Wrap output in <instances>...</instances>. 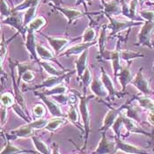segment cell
I'll list each match as a JSON object with an SVG mask.
<instances>
[{
  "label": "cell",
  "mask_w": 154,
  "mask_h": 154,
  "mask_svg": "<svg viewBox=\"0 0 154 154\" xmlns=\"http://www.w3.org/2000/svg\"><path fill=\"white\" fill-rule=\"evenodd\" d=\"M95 38V31L92 27L85 29L83 35V42H93Z\"/></svg>",
  "instance_id": "obj_42"
},
{
  "label": "cell",
  "mask_w": 154,
  "mask_h": 154,
  "mask_svg": "<svg viewBox=\"0 0 154 154\" xmlns=\"http://www.w3.org/2000/svg\"><path fill=\"white\" fill-rule=\"evenodd\" d=\"M104 11L106 15H117L121 12L119 0H112L110 2L104 3Z\"/></svg>",
  "instance_id": "obj_25"
},
{
  "label": "cell",
  "mask_w": 154,
  "mask_h": 154,
  "mask_svg": "<svg viewBox=\"0 0 154 154\" xmlns=\"http://www.w3.org/2000/svg\"><path fill=\"white\" fill-rule=\"evenodd\" d=\"M48 120L47 119H38L36 121H34V122H29V126L34 129V130H39V129H42V128H45L46 125L48 124Z\"/></svg>",
  "instance_id": "obj_41"
},
{
  "label": "cell",
  "mask_w": 154,
  "mask_h": 154,
  "mask_svg": "<svg viewBox=\"0 0 154 154\" xmlns=\"http://www.w3.org/2000/svg\"><path fill=\"white\" fill-rule=\"evenodd\" d=\"M153 65H154V63H153Z\"/></svg>",
  "instance_id": "obj_57"
},
{
  "label": "cell",
  "mask_w": 154,
  "mask_h": 154,
  "mask_svg": "<svg viewBox=\"0 0 154 154\" xmlns=\"http://www.w3.org/2000/svg\"><path fill=\"white\" fill-rule=\"evenodd\" d=\"M118 77L120 83H121L122 87V91H123L125 89L126 85L129 83H131V81H132V79H133L132 74H131L129 67L128 66H122L121 70L119 71Z\"/></svg>",
  "instance_id": "obj_20"
},
{
  "label": "cell",
  "mask_w": 154,
  "mask_h": 154,
  "mask_svg": "<svg viewBox=\"0 0 154 154\" xmlns=\"http://www.w3.org/2000/svg\"><path fill=\"white\" fill-rule=\"evenodd\" d=\"M1 14L2 16L8 17L12 14V10L9 8L5 0H1Z\"/></svg>",
  "instance_id": "obj_45"
},
{
  "label": "cell",
  "mask_w": 154,
  "mask_h": 154,
  "mask_svg": "<svg viewBox=\"0 0 154 154\" xmlns=\"http://www.w3.org/2000/svg\"><path fill=\"white\" fill-rule=\"evenodd\" d=\"M107 17L110 20V28L112 29V33H111L112 35L117 34L119 32H122L127 28L136 26H140L143 24L142 21H137V22H135L133 20H131V21H122V20H118L112 18L110 15H107Z\"/></svg>",
  "instance_id": "obj_4"
},
{
  "label": "cell",
  "mask_w": 154,
  "mask_h": 154,
  "mask_svg": "<svg viewBox=\"0 0 154 154\" xmlns=\"http://www.w3.org/2000/svg\"><path fill=\"white\" fill-rule=\"evenodd\" d=\"M138 0H131L130 3V6L128 8V17L131 19L132 20L135 19L136 17V13H137V6L138 5Z\"/></svg>",
  "instance_id": "obj_43"
},
{
  "label": "cell",
  "mask_w": 154,
  "mask_h": 154,
  "mask_svg": "<svg viewBox=\"0 0 154 154\" xmlns=\"http://www.w3.org/2000/svg\"><path fill=\"white\" fill-rule=\"evenodd\" d=\"M96 44L95 42H82L79 44H77L73 47L68 48L66 51L62 53L60 56L61 57H70V56H78L79 54H82L86 49H88L90 47L94 46Z\"/></svg>",
  "instance_id": "obj_11"
},
{
  "label": "cell",
  "mask_w": 154,
  "mask_h": 154,
  "mask_svg": "<svg viewBox=\"0 0 154 154\" xmlns=\"http://www.w3.org/2000/svg\"><path fill=\"white\" fill-rule=\"evenodd\" d=\"M39 4V0H24L23 2L18 5H16L15 7H13L12 9V12H18L23 10H27L29 8H31L32 6L36 5Z\"/></svg>",
  "instance_id": "obj_31"
},
{
  "label": "cell",
  "mask_w": 154,
  "mask_h": 154,
  "mask_svg": "<svg viewBox=\"0 0 154 154\" xmlns=\"http://www.w3.org/2000/svg\"><path fill=\"white\" fill-rule=\"evenodd\" d=\"M31 138H32V141L35 146V149L39 152H41L42 154H52L50 152V150L47 146V144L43 141H42L39 137H37L35 136H33Z\"/></svg>",
  "instance_id": "obj_27"
},
{
  "label": "cell",
  "mask_w": 154,
  "mask_h": 154,
  "mask_svg": "<svg viewBox=\"0 0 154 154\" xmlns=\"http://www.w3.org/2000/svg\"><path fill=\"white\" fill-rule=\"evenodd\" d=\"M143 69H140L137 71V75L133 78L132 81L131 83L137 87L138 91H140L143 94L149 95L152 94V90L150 88V85L148 80L144 78L143 73Z\"/></svg>",
  "instance_id": "obj_5"
},
{
  "label": "cell",
  "mask_w": 154,
  "mask_h": 154,
  "mask_svg": "<svg viewBox=\"0 0 154 154\" xmlns=\"http://www.w3.org/2000/svg\"><path fill=\"white\" fill-rule=\"evenodd\" d=\"M154 32V21H145L143 25L142 28L137 36V45L139 46H147V47L153 48L154 46L152 44L151 38Z\"/></svg>",
  "instance_id": "obj_2"
},
{
  "label": "cell",
  "mask_w": 154,
  "mask_h": 154,
  "mask_svg": "<svg viewBox=\"0 0 154 154\" xmlns=\"http://www.w3.org/2000/svg\"><path fill=\"white\" fill-rule=\"evenodd\" d=\"M12 136L16 137H32L34 136V129H32L29 124L23 125L16 130L11 131Z\"/></svg>",
  "instance_id": "obj_22"
},
{
  "label": "cell",
  "mask_w": 154,
  "mask_h": 154,
  "mask_svg": "<svg viewBox=\"0 0 154 154\" xmlns=\"http://www.w3.org/2000/svg\"><path fill=\"white\" fill-rule=\"evenodd\" d=\"M81 80H82L84 86V94H85L87 87L89 86V85H91L92 81H93L92 73H91V70L89 68H86V70L85 71L84 74L81 77Z\"/></svg>",
  "instance_id": "obj_37"
},
{
  "label": "cell",
  "mask_w": 154,
  "mask_h": 154,
  "mask_svg": "<svg viewBox=\"0 0 154 154\" xmlns=\"http://www.w3.org/2000/svg\"><path fill=\"white\" fill-rule=\"evenodd\" d=\"M14 99L15 98H13L12 94L9 93H5L1 96V104L2 106L5 107H12L14 103Z\"/></svg>",
  "instance_id": "obj_39"
},
{
  "label": "cell",
  "mask_w": 154,
  "mask_h": 154,
  "mask_svg": "<svg viewBox=\"0 0 154 154\" xmlns=\"http://www.w3.org/2000/svg\"><path fill=\"white\" fill-rule=\"evenodd\" d=\"M117 152L116 150V143L115 142L108 141L106 137V132L101 133V138L99 143L96 150L93 152V154H109L116 153Z\"/></svg>",
  "instance_id": "obj_3"
},
{
  "label": "cell",
  "mask_w": 154,
  "mask_h": 154,
  "mask_svg": "<svg viewBox=\"0 0 154 154\" xmlns=\"http://www.w3.org/2000/svg\"><path fill=\"white\" fill-rule=\"evenodd\" d=\"M52 154H60L59 152V150H58V147H57V145L56 144L55 145V147H54V150H53V152Z\"/></svg>",
  "instance_id": "obj_51"
},
{
  "label": "cell",
  "mask_w": 154,
  "mask_h": 154,
  "mask_svg": "<svg viewBox=\"0 0 154 154\" xmlns=\"http://www.w3.org/2000/svg\"><path fill=\"white\" fill-rule=\"evenodd\" d=\"M17 70H18V82L17 83L19 85L24 73L28 71L35 70V67L34 64H31V63H18Z\"/></svg>",
  "instance_id": "obj_33"
},
{
  "label": "cell",
  "mask_w": 154,
  "mask_h": 154,
  "mask_svg": "<svg viewBox=\"0 0 154 154\" xmlns=\"http://www.w3.org/2000/svg\"><path fill=\"white\" fill-rule=\"evenodd\" d=\"M37 6H38V5L32 6L31 8L27 9V10H26V13H25V15H24L23 23H24V26H25L26 28V26H28V24L30 23L33 20H35L34 18H35V16Z\"/></svg>",
  "instance_id": "obj_34"
},
{
  "label": "cell",
  "mask_w": 154,
  "mask_h": 154,
  "mask_svg": "<svg viewBox=\"0 0 154 154\" xmlns=\"http://www.w3.org/2000/svg\"><path fill=\"white\" fill-rule=\"evenodd\" d=\"M7 116V107L2 106L1 107V126L3 127L5 124V122L6 121Z\"/></svg>",
  "instance_id": "obj_49"
},
{
  "label": "cell",
  "mask_w": 154,
  "mask_h": 154,
  "mask_svg": "<svg viewBox=\"0 0 154 154\" xmlns=\"http://www.w3.org/2000/svg\"><path fill=\"white\" fill-rule=\"evenodd\" d=\"M37 96L40 97V99L43 101V103L46 105V107L48 109V111L50 112V114L55 116V117H65V115L63 113L61 107H59L58 104H57L55 101L51 100L50 99H48V96L45 95L43 93H35Z\"/></svg>",
  "instance_id": "obj_6"
},
{
  "label": "cell",
  "mask_w": 154,
  "mask_h": 154,
  "mask_svg": "<svg viewBox=\"0 0 154 154\" xmlns=\"http://www.w3.org/2000/svg\"><path fill=\"white\" fill-rule=\"evenodd\" d=\"M148 121L154 124V112H150L148 115Z\"/></svg>",
  "instance_id": "obj_50"
},
{
  "label": "cell",
  "mask_w": 154,
  "mask_h": 154,
  "mask_svg": "<svg viewBox=\"0 0 154 154\" xmlns=\"http://www.w3.org/2000/svg\"><path fill=\"white\" fill-rule=\"evenodd\" d=\"M120 117H121V121H122V125H124L128 131H130L131 133H139V134H143L146 136H150L148 132L139 128L131 118L127 117L126 116L122 115V113L120 114Z\"/></svg>",
  "instance_id": "obj_12"
},
{
  "label": "cell",
  "mask_w": 154,
  "mask_h": 154,
  "mask_svg": "<svg viewBox=\"0 0 154 154\" xmlns=\"http://www.w3.org/2000/svg\"><path fill=\"white\" fill-rule=\"evenodd\" d=\"M109 154H115V153H109Z\"/></svg>",
  "instance_id": "obj_56"
},
{
  "label": "cell",
  "mask_w": 154,
  "mask_h": 154,
  "mask_svg": "<svg viewBox=\"0 0 154 154\" xmlns=\"http://www.w3.org/2000/svg\"><path fill=\"white\" fill-rule=\"evenodd\" d=\"M39 64L42 65V67L47 71L48 73L51 76H62L64 74L65 71H59L57 68H55L53 65H51L50 63H48L47 62H39Z\"/></svg>",
  "instance_id": "obj_32"
},
{
  "label": "cell",
  "mask_w": 154,
  "mask_h": 154,
  "mask_svg": "<svg viewBox=\"0 0 154 154\" xmlns=\"http://www.w3.org/2000/svg\"><path fill=\"white\" fill-rule=\"evenodd\" d=\"M139 14L145 21H151V22L154 21V12L152 11L143 10V11H140Z\"/></svg>",
  "instance_id": "obj_44"
},
{
  "label": "cell",
  "mask_w": 154,
  "mask_h": 154,
  "mask_svg": "<svg viewBox=\"0 0 154 154\" xmlns=\"http://www.w3.org/2000/svg\"><path fill=\"white\" fill-rule=\"evenodd\" d=\"M12 83H13V91H14V98H15V100L18 104H20L24 110L28 114L27 112V108L26 106V101H25V99H24L23 94H21V92L20 91L19 89V86H18V83L15 81V78H14V75H13V72L12 74Z\"/></svg>",
  "instance_id": "obj_24"
},
{
  "label": "cell",
  "mask_w": 154,
  "mask_h": 154,
  "mask_svg": "<svg viewBox=\"0 0 154 154\" xmlns=\"http://www.w3.org/2000/svg\"><path fill=\"white\" fill-rule=\"evenodd\" d=\"M12 107V108H13V110H14V112H15L20 118L23 119L24 121H26L27 123L31 122V118H30V116H28V114L24 110L23 108H22V107H21L20 104H18L17 102H14Z\"/></svg>",
  "instance_id": "obj_35"
},
{
  "label": "cell",
  "mask_w": 154,
  "mask_h": 154,
  "mask_svg": "<svg viewBox=\"0 0 154 154\" xmlns=\"http://www.w3.org/2000/svg\"><path fill=\"white\" fill-rule=\"evenodd\" d=\"M2 24H6L9 26H12L14 28H16L22 35H25V33L26 31V28L24 26L23 21L21 20L20 17L17 12H12V14L8 17H6L3 21Z\"/></svg>",
  "instance_id": "obj_9"
},
{
  "label": "cell",
  "mask_w": 154,
  "mask_h": 154,
  "mask_svg": "<svg viewBox=\"0 0 154 154\" xmlns=\"http://www.w3.org/2000/svg\"><path fill=\"white\" fill-rule=\"evenodd\" d=\"M137 100L138 101L140 107L149 110L150 112H154V101L152 99L146 96H139L137 98Z\"/></svg>",
  "instance_id": "obj_30"
},
{
  "label": "cell",
  "mask_w": 154,
  "mask_h": 154,
  "mask_svg": "<svg viewBox=\"0 0 154 154\" xmlns=\"http://www.w3.org/2000/svg\"><path fill=\"white\" fill-rule=\"evenodd\" d=\"M116 150L117 151H122L125 153L130 154H151L147 152L146 151L143 150L141 148L135 146L133 144L128 143L122 141L120 138L116 137Z\"/></svg>",
  "instance_id": "obj_8"
},
{
  "label": "cell",
  "mask_w": 154,
  "mask_h": 154,
  "mask_svg": "<svg viewBox=\"0 0 154 154\" xmlns=\"http://www.w3.org/2000/svg\"><path fill=\"white\" fill-rule=\"evenodd\" d=\"M67 118L68 120L71 122L72 123H74L75 125L78 124V121H79V116H78V112H77V108L73 104H71V107L68 111L67 114Z\"/></svg>",
  "instance_id": "obj_40"
},
{
  "label": "cell",
  "mask_w": 154,
  "mask_h": 154,
  "mask_svg": "<svg viewBox=\"0 0 154 154\" xmlns=\"http://www.w3.org/2000/svg\"><path fill=\"white\" fill-rule=\"evenodd\" d=\"M83 154H86V153H85V152H83Z\"/></svg>",
  "instance_id": "obj_55"
},
{
  "label": "cell",
  "mask_w": 154,
  "mask_h": 154,
  "mask_svg": "<svg viewBox=\"0 0 154 154\" xmlns=\"http://www.w3.org/2000/svg\"><path fill=\"white\" fill-rule=\"evenodd\" d=\"M6 51H7V47H6V43H5L4 42V36L2 35L1 38V51H0V56H1V63H3L4 57L6 55Z\"/></svg>",
  "instance_id": "obj_48"
},
{
  "label": "cell",
  "mask_w": 154,
  "mask_h": 154,
  "mask_svg": "<svg viewBox=\"0 0 154 154\" xmlns=\"http://www.w3.org/2000/svg\"><path fill=\"white\" fill-rule=\"evenodd\" d=\"M148 5H153L154 6V3H151V2H149V3H147Z\"/></svg>",
  "instance_id": "obj_53"
},
{
  "label": "cell",
  "mask_w": 154,
  "mask_h": 154,
  "mask_svg": "<svg viewBox=\"0 0 154 154\" xmlns=\"http://www.w3.org/2000/svg\"><path fill=\"white\" fill-rule=\"evenodd\" d=\"M138 57H143V55L137 52H132L130 50H124L121 51V58H122L125 61H130L132 59H136Z\"/></svg>",
  "instance_id": "obj_38"
},
{
  "label": "cell",
  "mask_w": 154,
  "mask_h": 154,
  "mask_svg": "<svg viewBox=\"0 0 154 154\" xmlns=\"http://www.w3.org/2000/svg\"><path fill=\"white\" fill-rule=\"evenodd\" d=\"M21 79L25 82H26V83H29V82H31V81H33L35 79V75L31 71H26L23 74Z\"/></svg>",
  "instance_id": "obj_47"
},
{
  "label": "cell",
  "mask_w": 154,
  "mask_h": 154,
  "mask_svg": "<svg viewBox=\"0 0 154 154\" xmlns=\"http://www.w3.org/2000/svg\"><path fill=\"white\" fill-rule=\"evenodd\" d=\"M89 100V97L85 96L84 94L83 96L79 97V113L82 118V122L84 124V130H85V144H84L83 150L85 151L86 149V145L88 143V137H89V133L91 131L90 129V111L87 106Z\"/></svg>",
  "instance_id": "obj_1"
},
{
  "label": "cell",
  "mask_w": 154,
  "mask_h": 154,
  "mask_svg": "<svg viewBox=\"0 0 154 154\" xmlns=\"http://www.w3.org/2000/svg\"><path fill=\"white\" fill-rule=\"evenodd\" d=\"M91 90L92 92L97 97L100 98V99H104L106 98L108 94L107 90L105 88V86L103 85V84L101 82V80H100L98 78H93V81L91 83Z\"/></svg>",
  "instance_id": "obj_14"
},
{
  "label": "cell",
  "mask_w": 154,
  "mask_h": 154,
  "mask_svg": "<svg viewBox=\"0 0 154 154\" xmlns=\"http://www.w3.org/2000/svg\"><path fill=\"white\" fill-rule=\"evenodd\" d=\"M43 36L47 39L48 43L50 44V46L54 49L55 53L57 55H58L61 50L65 47L70 42L66 39H62V38H54L51 36H48L46 35H43Z\"/></svg>",
  "instance_id": "obj_16"
},
{
  "label": "cell",
  "mask_w": 154,
  "mask_h": 154,
  "mask_svg": "<svg viewBox=\"0 0 154 154\" xmlns=\"http://www.w3.org/2000/svg\"><path fill=\"white\" fill-rule=\"evenodd\" d=\"M45 23H46V20L43 17H37L28 24V26H26V31L35 33V31L40 30V28L42 27L45 25Z\"/></svg>",
  "instance_id": "obj_26"
},
{
  "label": "cell",
  "mask_w": 154,
  "mask_h": 154,
  "mask_svg": "<svg viewBox=\"0 0 154 154\" xmlns=\"http://www.w3.org/2000/svg\"><path fill=\"white\" fill-rule=\"evenodd\" d=\"M77 71H72L71 72L69 73H64L62 76H51L49 78H48L47 79H45L42 83L40 85H37L35 88H42V87H47V88H50V87H55L57 85H59L62 84V82L64 81V79H66L67 78H70L71 75Z\"/></svg>",
  "instance_id": "obj_10"
},
{
  "label": "cell",
  "mask_w": 154,
  "mask_h": 154,
  "mask_svg": "<svg viewBox=\"0 0 154 154\" xmlns=\"http://www.w3.org/2000/svg\"><path fill=\"white\" fill-rule=\"evenodd\" d=\"M120 110L119 109H115V108H111L107 113L106 116L104 117L103 120V124L102 127L100 128V131L102 132H106V131L114 125L115 122L116 121V119L120 115Z\"/></svg>",
  "instance_id": "obj_13"
},
{
  "label": "cell",
  "mask_w": 154,
  "mask_h": 154,
  "mask_svg": "<svg viewBox=\"0 0 154 154\" xmlns=\"http://www.w3.org/2000/svg\"><path fill=\"white\" fill-rule=\"evenodd\" d=\"M106 31H107V28H106V26H102V29H101V32H100V37H99V39H98L99 52H100V55L101 57H103L104 52L106 51V41H107Z\"/></svg>",
  "instance_id": "obj_29"
},
{
  "label": "cell",
  "mask_w": 154,
  "mask_h": 154,
  "mask_svg": "<svg viewBox=\"0 0 154 154\" xmlns=\"http://www.w3.org/2000/svg\"><path fill=\"white\" fill-rule=\"evenodd\" d=\"M33 112H34V115L35 116L42 117L45 115V108L42 105L37 104V105H35V107L33 108Z\"/></svg>",
  "instance_id": "obj_46"
},
{
  "label": "cell",
  "mask_w": 154,
  "mask_h": 154,
  "mask_svg": "<svg viewBox=\"0 0 154 154\" xmlns=\"http://www.w3.org/2000/svg\"><path fill=\"white\" fill-rule=\"evenodd\" d=\"M143 1H144V0H138V2L140 3V5H142L143 2Z\"/></svg>",
  "instance_id": "obj_54"
},
{
  "label": "cell",
  "mask_w": 154,
  "mask_h": 154,
  "mask_svg": "<svg viewBox=\"0 0 154 154\" xmlns=\"http://www.w3.org/2000/svg\"><path fill=\"white\" fill-rule=\"evenodd\" d=\"M52 3H54L57 6H58V5H59V3H60V0H50Z\"/></svg>",
  "instance_id": "obj_52"
},
{
  "label": "cell",
  "mask_w": 154,
  "mask_h": 154,
  "mask_svg": "<svg viewBox=\"0 0 154 154\" xmlns=\"http://www.w3.org/2000/svg\"><path fill=\"white\" fill-rule=\"evenodd\" d=\"M67 91V86H65L64 85H57L53 88H51L50 90H45L43 92V94L47 96H51V95H60L64 94Z\"/></svg>",
  "instance_id": "obj_36"
},
{
  "label": "cell",
  "mask_w": 154,
  "mask_h": 154,
  "mask_svg": "<svg viewBox=\"0 0 154 154\" xmlns=\"http://www.w3.org/2000/svg\"><path fill=\"white\" fill-rule=\"evenodd\" d=\"M36 52H37V55L39 56L40 58H42V59L43 60H51V61H54V62H56L57 63H58L60 66H62L59 63V62L56 59L54 54H53L49 49H48L47 48L43 47V46L41 45V44H37V45H36ZM62 67H63V66H62Z\"/></svg>",
  "instance_id": "obj_21"
},
{
  "label": "cell",
  "mask_w": 154,
  "mask_h": 154,
  "mask_svg": "<svg viewBox=\"0 0 154 154\" xmlns=\"http://www.w3.org/2000/svg\"><path fill=\"white\" fill-rule=\"evenodd\" d=\"M103 59L111 60L112 61V65H113V70H114V75L115 78L116 79L118 77L119 71L121 70V63H120V59H121V50L120 49H116L114 51H108L106 50L104 52V55L102 57Z\"/></svg>",
  "instance_id": "obj_7"
},
{
  "label": "cell",
  "mask_w": 154,
  "mask_h": 154,
  "mask_svg": "<svg viewBox=\"0 0 154 154\" xmlns=\"http://www.w3.org/2000/svg\"><path fill=\"white\" fill-rule=\"evenodd\" d=\"M87 58H88V49H86L80 56L79 57L78 60L76 61V72L78 74V78L82 77L85 71L87 68Z\"/></svg>",
  "instance_id": "obj_17"
},
{
  "label": "cell",
  "mask_w": 154,
  "mask_h": 154,
  "mask_svg": "<svg viewBox=\"0 0 154 154\" xmlns=\"http://www.w3.org/2000/svg\"><path fill=\"white\" fill-rule=\"evenodd\" d=\"M57 9L62 12L68 20V22L71 23L74 20H77L80 17H82L85 15V13L76 10V9H71V8H66V7H60L57 6Z\"/></svg>",
  "instance_id": "obj_19"
},
{
  "label": "cell",
  "mask_w": 154,
  "mask_h": 154,
  "mask_svg": "<svg viewBox=\"0 0 154 154\" xmlns=\"http://www.w3.org/2000/svg\"><path fill=\"white\" fill-rule=\"evenodd\" d=\"M36 45L37 44L35 43V33L27 31V36H26V43H25L26 48L27 49V51L30 53V55L32 56V57L34 59L37 61V62H40L38 57H37L38 55H37V52H36Z\"/></svg>",
  "instance_id": "obj_15"
},
{
  "label": "cell",
  "mask_w": 154,
  "mask_h": 154,
  "mask_svg": "<svg viewBox=\"0 0 154 154\" xmlns=\"http://www.w3.org/2000/svg\"><path fill=\"white\" fill-rule=\"evenodd\" d=\"M24 153H35L34 151L31 150H26L24 148H20L15 145H13L12 143L10 142L9 139L6 140V145L5 148L2 150L1 154H24Z\"/></svg>",
  "instance_id": "obj_18"
},
{
  "label": "cell",
  "mask_w": 154,
  "mask_h": 154,
  "mask_svg": "<svg viewBox=\"0 0 154 154\" xmlns=\"http://www.w3.org/2000/svg\"><path fill=\"white\" fill-rule=\"evenodd\" d=\"M65 122H66V120L64 117H57L49 121L46 125L45 129L48 131H55L60 128L62 125H63Z\"/></svg>",
  "instance_id": "obj_28"
},
{
  "label": "cell",
  "mask_w": 154,
  "mask_h": 154,
  "mask_svg": "<svg viewBox=\"0 0 154 154\" xmlns=\"http://www.w3.org/2000/svg\"><path fill=\"white\" fill-rule=\"evenodd\" d=\"M100 80L103 84V85L105 86V88L107 90L108 94L111 97H113L116 94V88L114 83L111 79V78L107 75V73L104 71L103 69H101V75H100Z\"/></svg>",
  "instance_id": "obj_23"
}]
</instances>
